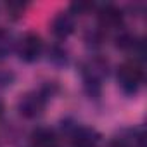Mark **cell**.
<instances>
[{
    "label": "cell",
    "instance_id": "cell-11",
    "mask_svg": "<svg viewBox=\"0 0 147 147\" xmlns=\"http://www.w3.org/2000/svg\"><path fill=\"white\" fill-rule=\"evenodd\" d=\"M2 113H4V106H2V102H0V116H2Z\"/></svg>",
    "mask_w": 147,
    "mask_h": 147
},
{
    "label": "cell",
    "instance_id": "cell-7",
    "mask_svg": "<svg viewBox=\"0 0 147 147\" xmlns=\"http://www.w3.org/2000/svg\"><path fill=\"white\" fill-rule=\"evenodd\" d=\"M31 142H33V147H57V144H59L57 135L49 128L35 130L31 135Z\"/></svg>",
    "mask_w": 147,
    "mask_h": 147
},
{
    "label": "cell",
    "instance_id": "cell-10",
    "mask_svg": "<svg viewBox=\"0 0 147 147\" xmlns=\"http://www.w3.org/2000/svg\"><path fill=\"white\" fill-rule=\"evenodd\" d=\"M87 9H90V4H73V11H76V12H85Z\"/></svg>",
    "mask_w": 147,
    "mask_h": 147
},
{
    "label": "cell",
    "instance_id": "cell-6",
    "mask_svg": "<svg viewBox=\"0 0 147 147\" xmlns=\"http://www.w3.org/2000/svg\"><path fill=\"white\" fill-rule=\"evenodd\" d=\"M123 14L116 5H104L99 11V23L104 28H116L121 24Z\"/></svg>",
    "mask_w": 147,
    "mask_h": 147
},
{
    "label": "cell",
    "instance_id": "cell-9",
    "mask_svg": "<svg viewBox=\"0 0 147 147\" xmlns=\"http://www.w3.org/2000/svg\"><path fill=\"white\" fill-rule=\"evenodd\" d=\"M7 50H9V36L4 31H0V54H5Z\"/></svg>",
    "mask_w": 147,
    "mask_h": 147
},
{
    "label": "cell",
    "instance_id": "cell-3",
    "mask_svg": "<svg viewBox=\"0 0 147 147\" xmlns=\"http://www.w3.org/2000/svg\"><path fill=\"white\" fill-rule=\"evenodd\" d=\"M42 50H43V42L38 35H33V33L26 35L19 43V55L23 61H28V62L36 61L42 55Z\"/></svg>",
    "mask_w": 147,
    "mask_h": 147
},
{
    "label": "cell",
    "instance_id": "cell-1",
    "mask_svg": "<svg viewBox=\"0 0 147 147\" xmlns=\"http://www.w3.org/2000/svg\"><path fill=\"white\" fill-rule=\"evenodd\" d=\"M144 80V71L140 67L138 62L131 61V62H125L123 66H119L118 69V82L123 92L126 94H135Z\"/></svg>",
    "mask_w": 147,
    "mask_h": 147
},
{
    "label": "cell",
    "instance_id": "cell-8",
    "mask_svg": "<svg viewBox=\"0 0 147 147\" xmlns=\"http://www.w3.org/2000/svg\"><path fill=\"white\" fill-rule=\"evenodd\" d=\"M142 145H144V138L137 137V138H133V142L125 140V138H116L109 147H142Z\"/></svg>",
    "mask_w": 147,
    "mask_h": 147
},
{
    "label": "cell",
    "instance_id": "cell-2",
    "mask_svg": "<svg viewBox=\"0 0 147 147\" xmlns=\"http://www.w3.org/2000/svg\"><path fill=\"white\" fill-rule=\"evenodd\" d=\"M43 107H45V94L43 92L26 94L19 100V113L24 118H36L38 114H42Z\"/></svg>",
    "mask_w": 147,
    "mask_h": 147
},
{
    "label": "cell",
    "instance_id": "cell-4",
    "mask_svg": "<svg viewBox=\"0 0 147 147\" xmlns=\"http://www.w3.org/2000/svg\"><path fill=\"white\" fill-rule=\"evenodd\" d=\"M50 28L57 38H66L75 31V18L71 16V12H61L54 18Z\"/></svg>",
    "mask_w": 147,
    "mask_h": 147
},
{
    "label": "cell",
    "instance_id": "cell-5",
    "mask_svg": "<svg viewBox=\"0 0 147 147\" xmlns=\"http://www.w3.org/2000/svg\"><path fill=\"white\" fill-rule=\"evenodd\" d=\"M73 147H99V133L90 128H76L73 133Z\"/></svg>",
    "mask_w": 147,
    "mask_h": 147
}]
</instances>
